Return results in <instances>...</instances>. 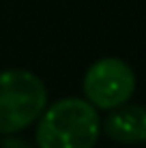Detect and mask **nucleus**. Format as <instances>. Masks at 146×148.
Instances as JSON below:
<instances>
[{
    "mask_svg": "<svg viewBox=\"0 0 146 148\" xmlns=\"http://www.w3.org/2000/svg\"><path fill=\"white\" fill-rule=\"evenodd\" d=\"M39 118V148H93L101 133L97 108L88 99H60L45 108Z\"/></svg>",
    "mask_w": 146,
    "mask_h": 148,
    "instance_id": "f257e3e1",
    "label": "nucleus"
},
{
    "mask_svg": "<svg viewBox=\"0 0 146 148\" xmlns=\"http://www.w3.org/2000/svg\"><path fill=\"white\" fill-rule=\"evenodd\" d=\"M47 108L43 82L26 69L0 73V133H17L30 127Z\"/></svg>",
    "mask_w": 146,
    "mask_h": 148,
    "instance_id": "f03ea898",
    "label": "nucleus"
},
{
    "mask_svg": "<svg viewBox=\"0 0 146 148\" xmlns=\"http://www.w3.org/2000/svg\"><path fill=\"white\" fill-rule=\"evenodd\" d=\"M135 90V73L120 58H101L84 75V95L95 108L114 110L127 103Z\"/></svg>",
    "mask_w": 146,
    "mask_h": 148,
    "instance_id": "7ed1b4c3",
    "label": "nucleus"
},
{
    "mask_svg": "<svg viewBox=\"0 0 146 148\" xmlns=\"http://www.w3.org/2000/svg\"><path fill=\"white\" fill-rule=\"evenodd\" d=\"M105 133L120 144L146 142V108L144 105H118L105 118Z\"/></svg>",
    "mask_w": 146,
    "mask_h": 148,
    "instance_id": "20e7f679",
    "label": "nucleus"
}]
</instances>
